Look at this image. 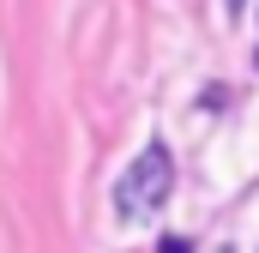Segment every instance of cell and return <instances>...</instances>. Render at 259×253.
<instances>
[{
  "label": "cell",
  "mask_w": 259,
  "mask_h": 253,
  "mask_svg": "<svg viewBox=\"0 0 259 253\" xmlns=\"http://www.w3.org/2000/svg\"><path fill=\"white\" fill-rule=\"evenodd\" d=\"M169 193H175V157H169L163 139H151L127 169L115 175V217L145 223V217H157L169 205Z\"/></svg>",
  "instance_id": "obj_1"
},
{
  "label": "cell",
  "mask_w": 259,
  "mask_h": 253,
  "mask_svg": "<svg viewBox=\"0 0 259 253\" xmlns=\"http://www.w3.org/2000/svg\"><path fill=\"white\" fill-rule=\"evenodd\" d=\"M241 6H247V0H229V12H241Z\"/></svg>",
  "instance_id": "obj_3"
},
{
  "label": "cell",
  "mask_w": 259,
  "mask_h": 253,
  "mask_svg": "<svg viewBox=\"0 0 259 253\" xmlns=\"http://www.w3.org/2000/svg\"><path fill=\"white\" fill-rule=\"evenodd\" d=\"M253 66H259V55H253Z\"/></svg>",
  "instance_id": "obj_4"
},
{
  "label": "cell",
  "mask_w": 259,
  "mask_h": 253,
  "mask_svg": "<svg viewBox=\"0 0 259 253\" xmlns=\"http://www.w3.org/2000/svg\"><path fill=\"white\" fill-rule=\"evenodd\" d=\"M157 253H193V241H181V235H163V247Z\"/></svg>",
  "instance_id": "obj_2"
}]
</instances>
